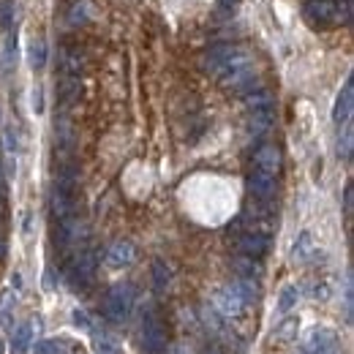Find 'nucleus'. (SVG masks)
<instances>
[{
    "label": "nucleus",
    "instance_id": "1",
    "mask_svg": "<svg viewBox=\"0 0 354 354\" xmlns=\"http://www.w3.org/2000/svg\"><path fill=\"white\" fill-rule=\"evenodd\" d=\"M134 297H137V292H134L131 284H115V286L107 292L104 303H101L104 319L112 322V325H123V322L128 319L131 308H134Z\"/></svg>",
    "mask_w": 354,
    "mask_h": 354
},
{
    "label": "nucleus",
    "instance_id": "2",
    "mask_svg": "<svg viewBox=\"0 0 354 354\" xmlns=\"http://www.w3.org/2000/svg\"><path fill=\"white\" fill-rule=\"evenodd\" d=\"M167 349V333L161 325V316L150 308L142 316V352L145 354H161Z\"/></svg>",
    "mask_w": 354,
    "mask_h": 354
},
{
    "label": "nucleus",
    "instance_id": "3",
    "mask_svg": "<svg viewBox=\"0 0 354 354\" xmlns=\"http://www.w3.org/2000/svg\"><path fill=\"white\" fill-rule=\"evenodd\" d=\"M96 264H98V259H96L93 251H79L71 259V264H68V273H66L68 275V284L74 289H87L90 281H93V275H96Z\"/></svg>",
    "mask_w": 354,
    "mask_h": 354
},
{
    "label": "nucleus",
    "instance_id": "4",
    "mask_svg": "<svg viewBox=\"0 0 354 354\" xmlns=\"http://www.w3.org/2000/svg\"><path fill=\"white\" fill-rule=\"evenodd\" d=\"M243 223H248L251 232H264V234H270V229L275 226V213H273L270 202L254 199V202L243 210Z\"/></svg>",
    "mask_w": 354,
    "mask_h": 354
},
{
    "label": "nucleus",
    "instance_id": "5",
    "mask_svg": "<svg viewBox=\"0 0 354 354\" xmlns=\"http://www.w3.org/2000/svg\"><path fill=\"white\" fill-rule=\"evenodd\" d=\"M213 311L215 314H221V316H226V319H234V316H240L243 311H245V300L237 295V289L229 284V286H223V289H218L215 295H213Z\"/></svg>",
    "mask_w": 354,
    "mask_h": 354
},
{
    "label": "nucleus",
    "instance_id": "6",
    "mask_svg": "<svg viewBox=\"0 0 354 354\" xmlns=\"http://www.w3.org/2000/svg\"><path fill=\"white\" fill-rule=\"evenodd\" d=\"M240 46H234V44H213L204 55H202V68L207 71V74H221V68L232 60V55L237 52Z\"/></svg>",
    "mask_w": 354,
    "mask_h": 354
},
{
    "label": "nucleus",
    "instance_id": "7",
    "mask_svg": "<svg viewBox=\"0 0 354 354\" xmlns=\"http://www.w3.org/2000/svg\"><path fill=\"white\" fill-rule=\"evenodd\" d=\"M292 259L297 264H316V262H322V248L316 245L311 232H300L297 234V240L292 245Z\"/></svg>",
    "mask_w": 354,
    "mask_h": 354
},
{
    "label": "nucleus",
    "instance_id": "8",
    "mask_svg": "<svg viewBox=\"0 0 354 354\" xmlns=\"http://www.w3.org/2000/svg\"><path fill=\"white\" fill-rule=\"evenodd\" d=\"M237 248L243 256H251V259H262L267 251H270V234L264 232H243L237 237Z\"/></svg>",
    "mask_w": 354,
    "mask_h": 354
},
{
    "label": "nucleus",
    "instance_id": "9",
    "mask_svg": "<svg viewBox=\"0 0 354 354\" xmlns=\"http://www.w3.org/2000/svg\"><path fill=\"white\" fill-rule=\"evenodd\" d=\"M245 182H248L251 199H262V202H270V199L275 196V188H278L275 175H267V172H262V169H254Z\"/></svg>",
    "mask_w": 354,
    "mask_h": 354
},
{
    "label": "nucleus",
    "instance_id": "10",
    "mask_svg": "<svg viewBox=\"0 0 354 354\" xmlns=\"http://www.w3.org/2000/svg\"><path fill=\"white\" fill-rule=\"evenodd\" d=\"M305 16L314 27L336 25V3L333 0H305Z\"/></svg>",
    "mask_w": 354,
    "mask_h": 354
},
{
    "label": "nucleus",
    "instance_id": "11",
    "mask_svg": "<svg viewBox=\"0 0 354 354\" xmlns=\"http://www.w3.org/2000/svg\"><path fill=\"white\" fill-rule=\"evenodd\" d=\"M336 346H338V336L333 330H327V327H316L305 338L303 349H305V354H330L336 352Z\"/></svg>",
    "mask_w": 354,
    "mask_h": 354
},
{
    "label": "nucleus",
    "instance_id": "12",
    "mask_svg": "<svg viewBox=\"0 0 354 354\" xmlns=\"http://www.w3.org/2000/svg\"><path fill=\"white\" fill-rule=\"evenodd\" d=\"M281 164H284V159H281L278 145H259V148H256V153H254V167H256V169L278 177Z\"/></svg>",
    "mask_w": 354,
    "mask_h": 354
},
{
    "label": "nucleus",
    "instance_id": "13",
    "mask_svg": "<svg viewBox=\"0 0 354 354\" xmlns=\"http://www.w3.org/2000/svg\"><path fill=\"white\" fill-rule=\"evenodd\" d=\"M57 66H60V74L63 77H79L82 68H85V52H82V46H63L60 49V57H57Z\"/></svg>",
    "mask_w": 354,
    "mask_h": 354
},
{
    "label": "nucleus",
    "instance_id": "14",
    "mask_svg": "<svg viewBox=\"0 0 354 354\" xmlns=\"http://www.w3.org/2000/svg\"><path fill=\"white\" fill-rule=\"evenodd\" d=\"M352 109H354V82L352 79H346V85H344V90L338 93L336 107H333V123H336L338 128H341L344 123H349Z\"/></svg>",
    "mask_w": 354,
    "mask_h": 354
},
{
    "label": "nucleus",
    "instance_id": "15",
    "mask_svg": "<svg viewBox=\"0 0 354 354\" xmlns=\"http://www.w3.org/2000/svg\"><path fill=\"white\" fill-rule=\"evenodd\" d=\"M137 259V248L131 240H115L107 248V264L109 267H128Z\"/></svg>",
    "mask_w": 354,
    "mask_h": 354
},
{
    "label": "nucleus",
    "instance_id": "16",
    "mask_svg": "<svg viewBox=\"0 0 354 354\" xmlns=\"http://www.w3.org/2000/svg\"><path fill=\"white\" fill-rule=\"evenodd\" d=\"M273 118L275 112L273 109H262V112H248V123H245V131L251 139H262L270 128H273Z\"/></svg>",
    "mask_w": 354,
    "mask_h": 354
},
{
    "label": "nucleus",
    "instance_id": "17",
    "mask_svg": "<svg viewBox=\"0 0 354 354\" xmlns=\"http://www.w3.org/2000/svg\"><path fill=\"white\" fill-rule=\"evenodd\" d=\"M79 90H82L79 77H63L60 85H57V101H60V107H71L79 98Z\"/></svg>",
    "mask_w": 354,
    "mask_h": 354
},
{
    "label": "nucleus",
    "instance_id": "18",
    "mask_svg": "<svg viewBox=\"0 0 354 354\" xmlns=\"http://www.w3.org/2000/svg\"><path fill=\"white\" fill-rule=\"evenodd\" d=\"M14 303H16L14 289H3L0 292V327L5 330H11V322H14Z\"/></svg>",
    "mask_w": 354,
    "mask_h": 354
},
{
    "label": "nucleus",
    "instance_id": "19",
    "mask_svg": "<svg viewBox=\"0 0 354 354\" xmlns=\"http://www.w3.org/2000/svg\"><path fill=\"white\" fill-rule=\"evenodd\" d=\"M273 96L267 93V90H251V93H245V107H248V112H262V109H273Z\"/></svg>",
    "mask_w": 354,
    "mask_h": 354
},
{
    "label": "nucleus",
    "instance_id": "20",
    "mask_svg": "<svg viewBox=\"0 0 354 354\" xmlns=\"http://www.w3.org/2000/svg\"><path fill=\"white\" fill-rule=\"evenodd\" d=\"M93 19V5H90V0H77L74 5H71V11H68V22L71 25H87Z\"/></svg>",
    "mask_w": 354,
    "mask_h": 354
},
{
    "label": "nucleus",
    "instance_id": "21",
    "mask_svg": "<svg viewBox=\"0 0 354 354\" xmlns=\"http://www.w3.org/2000/svg\"><path fill=\"white\" fill-rule=\"evenodd\" d=\"M16 71V33H8L5 46H3V74H14Z\"/></svg>",
    "mask_w": 354,
    "mask_h": 354
},
{
    "label": "nucleus",
    "instance_id": "22",
    "mask_svg": "<svg viewBox=\"0 0 354 354\" xmlns=\"http://www.w3.org/2000/svg\"><path fill=\"white\" fill-rule=\"evenodd\" d=\"M232 286L237 289V295L245 300V305H251L256 297H259V286H256V278H237V281H232Z\"/></svg>",
    "mask_w": 354,
    "mask_h": 354
},
{
    "label": "nucleus",
    "instance_id": "23",
    "mask_svg": "<svg viewBox=\"0 0 354 354\" xmlns=\"http://www.w3.org/2000/svg\"><path fill=\"white\" fill-rule=\"evenodd\" d=\"M27 60H30V68H36V71L44 68V63H46V44H44V38H33L30 41Z\"/></svg>",
    "mask_w": 354,
    "mask_h": 354
},
{
    "label": "nucleus",
    "instance_id": "24",
    "mask_svg": "<svg viewBox=\"0 0 354 354\" xmlns=\"http://www.w3.org/2000/svg\"><path fill=\"white\" fill-rule=\"evenodd\" d=\"M297 330H300V319H297V316H286V319L275 327V341L289 344V341L297 338Z\"/></svg>",
    "mask_w": 354,
    "mask_h": 354
},
{
    "label": "nucleus",
    "instance_id": "25",
    "mask_svg": "<svg viewBox=\"0 0 354 354\" xmlns=\"http://www.w3.org/2000/svg\"><path fill=\"white\" fill-rule=\"evenodd\" d=\"M30 341H33V327H30V325H19V327L14 330V338H11V349H14V354L27 352Z\"/></svg>",
    "mask_w": 354,
    "mask_h": 354
},
{
    "label": "nucleus",
    "instance_id": "26",
    "mask_svg": "<svg viewBox=\"0 0 354 354\" xmlns=\"http://www.w3.org/2000/svg\"><path fill=\"white\" fill-rule=\"evenodd\" d=\"M169 281H172V270L167 267V262L156 259V262H153V284H156V292H167V289H169Z\"/></svg>",
    "mask_w": 354,
    "mask_h": 354
},
{
    "label": "nucleus",
    "instance_id": "27",
    "mask_svg": "<svg viewBox=\"0 0 354 354\" xmlns=\"http://www.w3.org/2000/svg\"><path fill=\"white\" fill-rule=\"evenodd\" d=\"M354 150V131L349 123H344V134L338 137V159L341 161H349Z\"/></svg>",
    "mask_w": 354,
    "mask_h": 354
},
{
    "label": "nucleus",
    "instance_id": "28",
    "mask_svg": "<svg viewBox=\"0 0 354 354\" xmlns=\"http://www.w3.org/2000/svg\"><path fill=\"white\" fill-rule=\"evenodd\" d=\"M234 270H237L243 278H259V273H262L259 262L251 259V256H237V259H234Z\"/></svg>",
    "mask_w": 354,
    "mask_h": 354
},
{
    "label": "nucleus",
    "instance_id": "29",
    "mask_svg": "<svg viewBox=\"0 0 354 354\" xmlns=\"http://www.w3.org/2000/svg\"><path fill=\"white\" fill-rule=\"evenodd\" d=\"M55 134H57L60 148H63V150H71V145H74V131H71L68 118H60V120L55 123Z\"/></svg>",
    "mask_w": 354,
    "mask_h": 354
},
{
    "label": "nucleus",
    "instance_id": "30",
    "mask_svg": "<svg viewBox=\"0 0 354 354\" xmlns=\"http://www.w3.org/2000/svg\"><path fill=\"white\" fill-rule=\"evenodd\" d=\"M297 300H300V289L297 286H284V292L278 297V311L281 314H289L297 305Z\"/></svg>",
    "mask_w": 354,
    "mask_h": 354
},
{
    "label": "nucleus",
    "instance_id": "31",
    "mask_svg": "<svg viewBox=\"0 0 354 354\" xmlns=\"http://www.w3.org/2000/svg\"><path fill=\"white\" fill-rule=\"evenodd\" d=\"M14 16H16L14 0H0V27H3L5 33L14 30Z\"/></svg>",
    "mask_w": 354,
    "mask_h": 354
},
{
    "label": "nucleus",
    "instance_id": "32",
    "mask_svg": "<svg viewBox=\"0 0 354 354\" xmlns=\"http://www.w3.org/2000/svg\"><path fill=\"white\" fill-rule=\"evenodd\" d=\"M336 22H341V25L352 22V0H338L336 3Z\"/></svg>",
    "mask_w": 354,
    "mask_h": 354
},
{
    "label": "nucleus",
    "instance_id": "33",
    "mask_svg": "<svg viewBox=\"0 0 354 354\" xmlns=\"http://www.w3.org/2000/svg\"><path fill=\"white\" fill-rule=\"evenodd\" d=\"M3 139H5V150L14 156V153L19 150V134H16V128H14V126H5V131H3Z\"/></svg>",
    "mask_w": 354,
    "mask_h": 354
},
{
    "label": "nucleus",
    "instance_id": "34",
    "mask_svg": "<svg viewBox=\"0 0 354 354\" xmlns=\"http://www.w3.org/2000/svg\"><path fill=\"white\" fill-rule=\"evenodd\" d=\"M33 352L36 354H63V346H60L57 341H38V344L33 346Z\"/></svg>",
    "mask_w": 354,
    "mask_h": 354
},
{
    "label": "nucleus",
    "instance_id": "35",
    "mask_svg": "<svg viewBox=\"0 0 354 354\" xmlns=\"http://www.w3.org/2000/svg\"><path fill=\"white\" fill-rule=\"evenodd\" d=\"M33 112H36V115L44 112V90H41V85L33 87Z\"/></svg>",
    "mask_w": 354,
    "mask_h": 354
},
{
    "label": "nucleus",
    "instance_id": "36",
    "mask_svg": "<svg viewBox=\"0 0 354 354\" xmlns=\"http://www.w3.org/2000/svg\"><path fill=\"white\" fill-rule=\"evenodd\" d=\"M352 207H354V188H352V182H349L346 191H344V213L352 215Z\"/></svg>",
    "mask_w": 354,
    "mask_h": 354
},
{
    "label": "nucleus",
    "instance_id": "37",
    "mask_svg": "<svg viewBox=\"0 0 354 354\" xmlns=\"http://www.w3.org/2000/svg\"><path fill=\"white\" fill-rule=\"evenodd\" d=\"M71 316H74V325H77V327H82V330H90V319H87V314H85V311H79V308H77Z\"/></svg>",
    "mask_w": 354,
    "mask_h": 354
},
{
    "label": "nucleus",
    "instance_id": "38",
    "mask_svg": "<svg viewBox=\"0 0 354 354\" xmlns=\"http://www.w3.org/2000/svg\"><path fill=\"white\" fill-rule=\"evenodd\" d=\"M11 286H14L16 292L22 289V275H19V273H14V275H11Z\"/></svg>",
    "mask_w": 354,
    "mask_h": 354
},
{
    "label": "nucleus",
    "instance_id": "39",
    "mask_svg": "<svg viewBox=\"0 0 354 354\" xmlns=\"http://www.w3.org/2000/svg\"><path fill=\"white\" fill-rule=\"evenodd\" d=\"M240 0H221V8H234Z\"/></svg>",
    "mask_w": 354,
    "mask_h": 354
},
{
    "label": "nucleus",
    "instance_id": "40",
    "mask_svg": "<svg viewBox=\"0 0 354 354\" xmlns=\"http://www.w3.org/2000/svg\"><path fill=\"white\" fill-rule=\"evenodd\" d=\"M204 354H221V349H218V346H207V349H204Z\"/></svg>",
    "mask_w": 354,
    "mask_h": 354
},
{
    "label": "nucleus",
    "instance_id": "41",
    "mask_svg": "<svg viewBox=\"0 0 354 354\" xmlns=\"http://www.w3.org/2000/svg\"><path fill=\"white\" fill-rule=\"evenodd\" d=\"M0 191H3V164H0Z\"/></svg>",
    "mask_w": 354,
    "mask_h": 354
},
{
    "label": "nucleus",
    "instance_id": "42",
    "mask_svg": "<svg viewBox=\"0 0 354 354\" xmlns=\"http://www.w3.org/2000/svg\"><path fill=\"white\" fill-rule=\"evenodd\" d=\"M0 256H3V243H0Z\"/></svg>",
    "mask_w": 354,
    "mask_h": 354
},
{
    "label": "nucleus",
    "instance_id": "43",
    "mask_svg": "<svg viewBox=\"0 0 354 354\" xmlns=\"http://www.w3.org/2000/svg\"><path fill=\"white\" fill-rule=\"evenodd\" d=\"M0 354H3V341H0Z\"/></svg>",
    "mask_w": 354,
    "mask_h": 354
},
{
    "label": "nucleus",
    "instance_id": "44",
    "mask_svg": "<svg viewBox=\"0 0 354 354\" xmlns=\"http://www.w3.org/2000/svg\"><path fill=\"white\" fill-rule=\"evenodd\" d=\"M330 354H333V352H330Z\"/></svg>",
    "mask_w": 354,
    "mask_h": 354
}]
</instances>
